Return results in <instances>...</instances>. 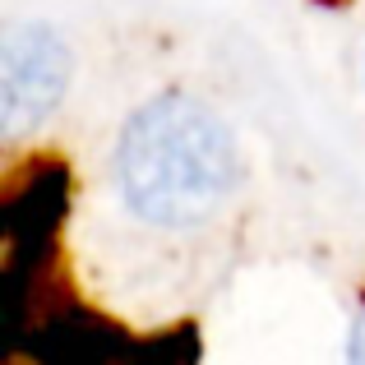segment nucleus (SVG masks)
<instances>
[{
	"label": "nucleus",
	"instance_id": "nucleus-1",
	"mask_svg": "<svg viewBox=\"0 0 365 365\" xmlns=\"http://www.w3.org/2000/svg\"><path fill=\"white\" fill-rule=\"evenodd\" d=\"M116 180L139 222L185 232L208 222L232 199L241 158L217 111L190 93H162L125 120Z\"/></svg>",
	"mask_w": 365,
	"mask_h": 365
},
{
	"label": "nucleus",
	"instance_id": "nucleus-2",
	"mask_svg": "<svg viewBox=\"0 0 365 365\" xmlns=\"http://www.w3.org/2000/svg\"><path fill=\"white\" fill-rule=\"evenodd\" d=\"M70 46L51 24H14L0 46V125L19 134L42 125L65 98Z\"/></svg>",
	"mask_w": 365,
	"mask_h": 365
},
{
	"label": "nucleus",
	"instance_id": "nucleus-3",
	"mask_svg": "<svg viewBox=\"0 0 365 365\" xmlns=\"http://www.w3.org/2000/svg\"><path fill=\"white\" fill-rule=\"evenodd\" d=\"M347 365H365V314L351 329V347H347Z\"/></svg>",
	"mask_w": 365,
	"mask_h": 365
}]
</instances>
